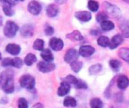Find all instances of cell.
<instances>
[{
    "label": "cell",
    "instance_id": "28",
    "mask_svg": "<svg viewBox=\"0 0 129 108\" xmlns=\"http://www.w3.org/2000/svg\"><path fill=\"white\" fill-rule=\"evenodd\" d=\"M82 66H83V64L81 61H76L70 64L71 69L75 73H79L82 68Z\"/></svg>",
    "mask_w": 129,
    "mask_h": 108
},
{
    "label": "cell",
    "instance_id": "19",
    "mask_svg": "<svg viewBox=\"0 0 129 108\" xmlns=\"http://www.w3.org/2000/svg\"><path fill=\"white\" fill-rule=\"evenodd\" d=\"M66 36L67 39H69L72 41H82L83 39L82 35L78 30H74L72 33H68Z\"/></svg>",
    "mask_w": 129,
    "mask_h": 108
},
{
    "label": "cell",
    "instance_id": "41",
    "mask_svg": "<svg viewBox=\"0 0 129 108\" xmlns=\"http://www.w3.org/2000/svg\"><path fill=\"white\" fill-rule=\"evenodd\" d=\"M57 3H58V4H64L67 0H54Z\"/></svg>",
    "mask_w": 129,
    "mask_h": 108
},
{
    "label": "cell",
    "instance_id": "44",
    "mask_svg": "<svg viewBox=\"0 0 129 108\" xmlns=\"http://www.w3.org/2000/svg\"><path fill=\"white\" fill-rule=\"evenodd\" d=\"M0 61H2V54L0 52Z\"/></svg>",
    "mask_w": 129,
    "mask_h": 108
},
{
    "label": "cell",
    "instance_id": "2",
    "mask_svg": "<svg viewBox=\"0 0 129 108\" xmlns=\"http://www.w3.org/2000/svg\"><path fill=\"white\" fill-rule=\"evenodd\" d=\"M19 30L18 26L16 23L11 20L6 22V24L4 27V34L8 38H14Z\"/></svg>",
    "mask_w": 129,
    "mask_h": 108
},
{
    "label": "cell",
    "instance_id": "27",
    "mask_svg": "<svg viewBox=\"0 0 129 108\" xmlns=\"http://www.w3.org/2000/svg\"><path fill=\"white\" fill-rule=\"evenodd\" d=\"M44 45H45V42L42 39H37L35 40V42L33 45V48L37 51H42L44 49Z\"/></svg>",
    "mask_w": 129,
    "mask_h": 108
},
{
    "label": "cell",
    "instance_id": "4",
    "mask_svg": "<svg viewBox=\"0 0 129 108\" xmlns=\"http://www.w3.org/2000/svg\"><path fill=\"white\" fill-rule=\"evenodd\" d=\"M37 67L40 72L47 73H50V72L53 71L54 70H55V64H54L51 62L41 61V62L38 63Z\"/></svg>",
    "mask_w": 129,
    "mask_h": 108
},
{
    "label": "cell",
    "instance_id": "22",
    "mask_svg": "<svg viewBox=\"0 0 129 108\" xmlns=\"http://www.w3.org/2000/svg\"><path fill=\"white\" fill-rule=\"evenodd\" d=\"M37 61V58L35 55L32 54V53H29L28 54L25 58H24V64L27 66H31L33 65L34 63H36Z\"/></svg>",
    "mask_w": 129,
    "mask_h": 108
},
{
    "label": "cell",
    "instance_id": "3",
    "mask_svg": "<svg viewBox=\"0 0 129 108\" xmlns=\"http://www.w3.org/2000/svg\"><path fill=\"white\" fill-rule=\"evenodd\" d=\"M104 8L107 11V13L112 17L115 19H119L122 17V11L121 10L116 6L115 5H113L109 2H104Z\"/></svg>",
    "mask_w": 129,
    "mask_h": 108
},
{
    "label": "cell",
    "instance_id": "16",
    "mask_svg": "<svg viewBox=\"0 0 129 108\" xmlns=\"http://www.w3.org/2000/svg\"><path fill=\"white\" fill-rule=\"evenodd\" d=\"M11 77H14V72L11 70H7L0 73V88Z\"/></svg>",
    "mask_w": 129,
    "mask_h": 108
},
{
    "label": "cell",
    "instance_id": "8",
    "mask_svg": "<svg viewBox=\"0 0 129 108\" xmlns=\"http://www.w3.org/2000/svg\"><path fill=\"white\" fill-rule=\"evenodd\" d=\"M95 51V49L94 47L91 46V45H82L79 48V54L84 58H87V57H90L91 56Z\"/></svg>",
    "mask_w": 129,
    "mask_h": 108
},
{
    "label": "cell",
    "instance_id": "21",
    "mask_svg": "<svg viewBox=\"0 0 129 108\" xmlns=\"http://www.w3.org/2000/svg\"><path fill=\"white\" fill-rule=\"evenodd\" d=\"M101 27L104 31H110L113 29H114L115 25L112 21L107 20L103 21L102 23H101Z\"/></svg>",
    "mask_w": 129,
    "mask_h": 108
},
{
    "label": "cell",
    "instance_id": "15",
    "mask_svg": "<svg viewBox=\"0 0 129 108\" xmlns=\"http://www.w3.org/2000/svg\"><path fill=\"white\" fill-rule=\"evenodd\" d=\"M75 17L82 22H88L91 19V14L88 11H77Z\"/></svg>",
    "mask_w": 129,
    "mask_h": 108
},
{
    "label": "cell",
    "instance_id": "42",
    "mask_svg": "<svg viewBox=\"0 0 129 108\" xmlns=\"http://www.w3.org/2000/svg\"><path fill=\"white\" fill-rule=\"evenodd\" d=\"M33 108H43V106L42 105V104L38 103V104H35L33 106Z\"/></svg>",
    "mask_w": 129,
    "mask_h": 108
},
{
    "label": "cell",
    "instance_id": "36",
    "mask_svg": "<svg viewBox=\"0 0 129 108\" xmlns=\"http://www.w3.org/2000/svg\"><path fill=\"white\" fill-rule=\"evenodd\" d=\"M74 86L77 89H88V85L85 82H83L82 80H80V79L78 80L77 83Z\"/></svg>",
    "mask_w": 129,
    "mask_h": 108
},
{
    "label": "cell",
    "instance_id": "45",
    "mask_svg": "<svg viewBox=\"0 0 129 108\" xmlns=\"http://www.w3.org/2000/svg\"><path fill=\"white\" fill-rule=\"evenodd\" d=\"M16 1H20V2H23V1H24V0H16Z\"/></svg>",
    "mask_w": 129,
    "mask_h": 108
},
{
    "label": "cell",
    "instance_id": "14",
    "mask_svg": "<svg viewBox=\"0 0 129 108\" xmlns=\"http://www.w3.org/2000/svg\"><path fill=\"white\" fill-rule=\"evenodd\" d=\"M5 50L7 52H8L9 54H11L12 55H17L20 52L21 48H20V46L17 44L9 43L6 45Z\"/></svg>",
    "mask_w": 129,
    "mask_h": 108
},
{
    "label": "cell",
    "instance_id": "23",
    "mask_svg": "<svg viewBox=\"0 0 129 108\" xmlns=\"http://www.w3.org/2000/svg\"><path fill=\"white\" fill-rule=\"evenodd\" d=\"M110 39L105 36H101L98 39V45L99 46L106 48L110 45Z\"/></svg>",
    "mask_w": 129,
    "mask_h": 108
},
{
    "label": "cell",
    "instance_id": "20",
    "mask_svg": "<svg viewBox=\"0 0 129 108\" xmlns=\"http://www.w3.org/2000/svg\"><path fill=\"white\" fill-rule=\"evenodd\" d=\"M63 104V106L66 107H75L77 105V101L74 98L70 97V96H67L64 98Z\"/></svg>",
    "mask_w": 129,
    "mask_h": 108
},
{
    "label": "cell",
    "instance_id": "35",
    "mask_svg": "<svg viewBox=\"0 0 129 108\" xmlns=\"http://www.w3.org/2000/svg\"><path fill=\"white\" fill-rule=\"evenodd\" d=\"M17 107L18 108H28L29 105H28L27 101L23 98H19V100L17 101Z\"/></svg>",
    "mask_w": 129,
    "mask_h": 108
},
{
    "label": "cell",
    "instance_id": "1",
    "mask_svg": "<svg viewBox=\"0 0 129 108\" xmlns=\"http://www.w3.org/2000/svg\"><path fill=\"white\" fill-rule=\"evenodd\" d=\"M20 85L23 89H28L29 91L33 90L36 85L35 78L29 74L23 75L20 79Z\"/></svg>",
    "mask_w": 129,
    "mask_h": 108
},
{
    "label": "cell",
    "instance_id": "39",
    "mask_svg": "<svg viewBox=\"0 0 129 108\" xmlns=\"http://www.w3.org/2000/svg\"><path fill=\"white\" fill-rule=\"evenodd\" d=\"M122 34L123 36L129 38V26H125L124 28H122Z\"/></svg>",
    "mask_w": 129,
    "mask_h": 108
},
{
    "label": "cell",
    "instance_id": "5",
    "mask_svg": "<svg viewBox=\"0 0 129 108\" xmlns=\"http://www.w3.org/2000/svg\"><path fill=\"white\" fill-rule=\"evenodd\" d=\"M79 55V52L76 49L70 48L69 50H67V51L66 52L65 55H64V61H65V62H67L68 64H71L78 60Z\"/></svg>",
    "mask_w": 129,
    "mask_h": 108
},
{
    "label": "cell",
    "instance_id": "26",
    "mask_svg": "<svg viewBox=\"0 0 129 108\" xmlns=\"http://www.w3.org/2000/svg\"><path fill=\"white\" fill-rule=\"evenodd\" d=\"M102 70V65L101 64H96L90 67L88 71L91 75H96L99 73Z\"/></svg>",
    "mask_w": 129,
    "mask_h": 108
},
{
    "label": "cell",
    "instance_id": "25",
    "mask_svg": "<svg viewBox=\"0 0 129 108\" xmlns=\"http://www.w3.org/2000/svg\"><path fill=\"white\" fill-rule=\"evenodd\" d=\"M90 106H91V108H103L104 104H103V101L100 98H94L91 100Z\"/></svg>",
    "mask_w": 129,
    "mask_h": 108
},
{
    "label": "cell",
    "instance_id": "32",
    "mask_svg": "<svg viewBox=\"0 0 129 108\" xmlns=\"http://www.w3.org/2000/svg\"><path fill=\"white\" fill-rule=\"evenodd\" d=\"M2 10L4 11V13L7 15V16H12L14 14V11L12 10V6L8 5H5L2 4Z\"/></svg>",
    "mask_w": 129,
    "mask_h": 108
},
{
    "label": "cell",
    "instance_id": "43",
    "mask_svg": "<svg viewBox=\"0 0 129 108\" xmlns=\"http://www.w3.org/2000/svg\"><path fill=\"white\" fill-rule=\"evenodd\" d=\"M2 25V17L0 16V26Z\"/></svg>",
    "mask_w": 129,
    "mask_h": 108
},
{
    "label": "cell",
    "instance_id": "7",
    "mask_svg": "<svg viewBox=\"0 0 129 108\" xmlns=\"http://www.w3.org/2000/svg\"><path fill=\"white\" fill-rule=\"evenodd\" d=\"M27 9L29 12L33 15H38L42 10L41 5L36 1H31L27 6Z\"/></svg>",
    "mask_w": 129,
    "mask_h": 108
},
{
    "label": "cell",
    "instance_id": "12",
    "mask_svg": "<svg viewBox=\"0 0 129 108\" xmlns=\"http://www.w3.org/2000/svg\"><path fill=\"white\" fill-rule=\"evenodd\" d=\"M70 85L69 83H67V82H64L63 81L60 84V86L57 89V95L60 96V97H63L65 95H67L70 91Z\"/></svg>",
    "mask_w": 129,
    "mask_h": 108
},
{
    "label": "cell",
    "instance_id": "40",
    "mask_svg": "<svg viewBox=\"0 0 129 108\" xmlns=\"http://www.w3.org/2000/svg\"><path fill=\"white\" fill-rule=\"evenodd\" d=\"M2 4L8 5L12 6V7L14 5H15V2L13 0H2Z\"/></svg>",
    "mask_w": 129,
    "mask_h": 108
},
{
    "label": "cell",
    "instance_id": "37",
    "mask_svg": "<svg viewBox=\"0 0 129 108\" xmlns=\"http://www.w3.org/2000/svg\"><path fill=\"white\" fill-rule=\"evenodd\" d=\"M11 60H12V58H4V59L2 61V62H1L2 66V67H4L11 66Z\"/></svg>",
    "mask_w": 129,
    "mask_h": 108
},
{
    "label": "cell",
    "instance_id": "6",
    "mask_svg": "<svg viewBox=\"0 0 129 108\" xmlns=\"http://www.w3.org/2000/svg\"><path fill=\"white\" fill-rule=\"evenodd\" d=\"M49 45L52 50L55 51H61L63 48V42L61 39L53 37L49 41Z\"/></svg>",
    "mask_w": 129,
    "mask_h": 108
},
{
    "label": "cell",
    "instance_id": "29",
    "mask_svg": "<svg viewBox=\"0 0 129 108\" xmlns=\"http://www.w3.org/2000/svg\"><path fill=\"white\" fill-rule=\"evenodd\" d=\"M122 66V63L116 59H112L110 61V67L114 71H118Z\"/></svg>",
    "mask_w": 129,
    "mask_h": 108
},
{
    "label": "cell",
    "instance_id": "30",
    "mask_svg": "<svg viewBox=\"0 0 129 108\" xmlns=\"http://www.w3.org/2000/svg\"><path fill=\"white\" fill-rule=\"evenodd\" d=\"M88 7L90 9V11H91L93 12H95V11H97L98 10L99 5L94 0H89L88 2Z\"/></svg>",
    "mask_w": 129,
    "mask_h": 108
},
{
    "label": "cell",
    "instance_id": "13",
    "mask_svg": "<svg viewBox=\"0 0 129 108\" xmlns=\"http://www.w3.org/2000/svg\"><path fill=\"white\" fill-rule=\"evenodd\" d=\"M129 86V79L125 75H121L117 79V87L119 89H125Z\"/></svg>",
    "mask_w": 129,
    "mask_h": 108
},
{
    "label": "cell",
    "instance_id": "24",
    "mask_svg": "<svg viewBox=\"0 0 129 108\" xmlns=\"http://www.w3.org/2000/svg\"><path fill=\"white\" fill-rule=\"evenodd\" d=\"M119 56L124 61H129V48H122L119 51Z\"/></svg>",
    "mask_w": 129,
    "mask_h": 108
},
{
    "label": "cell",
    "instance_id": "33",
    "mask_svg": "<svg viewBox=\"0 0 129 108\" xmlns=\"http://www.w3.org/2000/svg\"><path fill=\"white\" fill-rule=\"evenodd\" d=\"M78 80H79V79H78L76 77H75L74 76H73V75H68L67 77H65V78L63 79V81H64V82H67V83H69L70 85L72 84V85H74V86L77 83Z\"/></svg>",
    "mask_w": 129,
    "mask_h": 108
},
{
    "label": "cell",
    "instance_id": "17",
    "mask_svg": "<svg viewBox=\"0 0 129 108\" xmlns=\"http://www.w3.org/2000/svg\"><path fill=\"white\" fill-rule=\"evenodd\" d=\"M58 12H59V8L57 5L54 4L49 5L46 8V14L49 17H54L57 16Z\"/></svg>",
    "mask_w": 129,
    "mask_h": 108
},
{
    "label": "cell",
    "instance_id": "31",
    "mask_svg": "<svg viewBox=\"0 0 129 108\" xmlns=\"http://www.w3.org/2000/svg\"><path fill=\"white\" fill-rule=\"evenodd\" d=\"M23 61L20 58H14L11 60V67L15 68H20L23 66Z\"/></svg>",
    "mask_w": 129,
    "mask_h": 108
},
{
    "label": "cell",
    "instance_id": "38",
    "mask_svg": "<svg viewBox=\"0 0 129 108\" xmlns=\"http://www.w3.org/2000/svg\"><path fill=\"white\" fill-rule=\"evenodd\" d=\"M54 29L51 26H47L45 29V33L47 36H52L54 34Z\"/></svg>",
    "mask_w": 129,
    "mask_h": 108
},
{
    "label": "cell",
    "instance_id": "11",
    "mask_svg": "<svg viewBox=\"0 0 129 108\" xmlns=\"http://www.w3.org/2000/svg\"><path fill=\"white\" fill-rule=\"evenodd\" d=\"M124 41V38L122 35L120 34H117V35H115L112 39L110 40V48L111 50H113L115 48H116L119 45H120L122 42Z\"/></svg>",
    "mask_w": 129,
    "mask_h": 108
},
{
    "label": "cell",
    "instance_id": "18",
    "mask_svg": "<svg viewBox=\"0 0 129 108\" xmlns=\"http://www.w3.org/2000/svg\"><path fill=\"white\" fill-rule=\"evenodd\" d=\"M41 57L45 61H47V62H51L54 61L53 54L49 48L43 49L41 53Z\"/></svg>",
    "mask_w": 129,
    "mask_h": 108
},
{
    "label": "cell",
    "instance_id": "34",
    "mask_svg": "<svg viewBox=\"0 0 129 108\" xmlns=\"http://www.w3.org/2000/svg\"><path fill=\"white\" fill-rule=\"evenodd\" d=\"M108 19V15L105 12H100L96 16V20L98 23H102L103 21H105Z\"/></svg>",
    "mask_w": 129,
    "mask_h": 108
},
{
    "label": "cell",
    "instance_id": "9",
    "mask_svg": "<svg viewBox=\"0 0 129 108\" xmlns=\"http://www.w3.org/2000/svg\"><path fill=\"white\" fill-rule=\"evenodd\" d=\"M2 90L6 94H11L14 91V77L9 78L2 86Z\"/></svg>",
    "mask_w": 129,
    "mask_h": 108
},
{
    "label": "cell",
    "instance_id": "10",
    "mask_svg": "<svg viewBox=\"0 0 129 108\" xmlns=\"http://www.w3.org/2000/svg\"><path fill=\"white\" fill-rule=\"evenodd\" d=\"M33 32H34V28L30 24H25L22 26L20 29V34L23 37L25 38L32 37L33 35Z\"/></svg>",
    "mask_w": 129,
    "mask_h": 108
}]
</instances>
